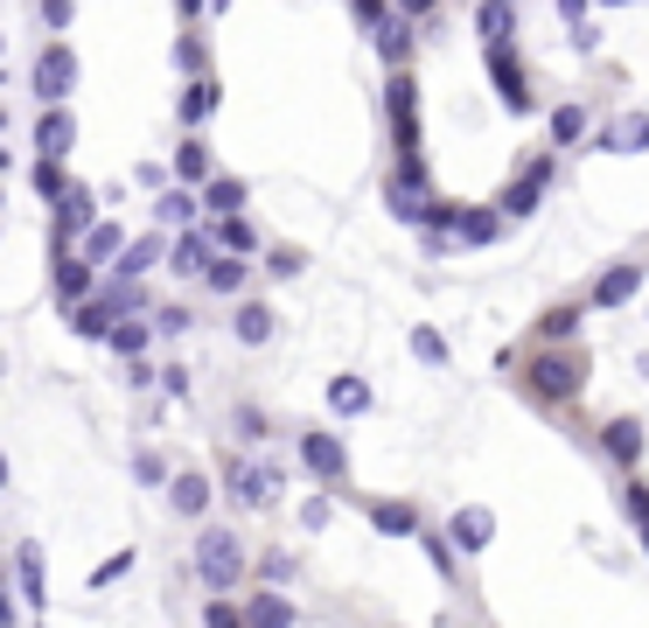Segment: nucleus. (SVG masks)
I'll return each mask as SVG.
<instances>
[{
    "mask_svg": "<svg viewBox=\"0 0 649 628\" xmlns=\"http://www.w3.org/2000/svg\"><path fill=\"white\" fill-rule=\"evenodd\" d=\"M238 433H244V441H265V412L244 406V412H238Z\"/></svg>",
    "mask_w": 649,
    "mask_h": 628,
    "instance_id": "obj_52",
    "label": "nucleus"
},
{
    "mask_svg": "<svg viewBox=\"0 0 649 628\" xmlns=\"http://www.w3.org/2000/svg\"><path fill=\"white\" fill-rule=\"evenodd\" d=\"M70 84H78V56H70L64 43L43 49V64H35V99H43V105H64Z\"/></svg>",
    "mask_w": 649,
    "mask_h": 628,
    "instance_id": "obj_8",
    "label": "nucleus"
},
{
    "mask_svg": "<svg viewBox=\"0 0 649 628\" xmlns=\"http://www.w3.org/2000/svg\"><path fill=\"white\" fill-rule=\"evenodd\" d=\"M350 14H356V28H377L391 14V0H350Z\"/></svg>",
    "mask_w": 649,
    "mask_h": 628,
    "instance_id": "obj_44",
    "label": "nucleus"
},
{
    "mask_svg": "<svg viewBox=\"0 0 649 628\" xmlns=\"http://www.w3.org/2000/svg\"><path fill=\"white\" fill-rule=\"evenodd\" d=\"M587 8H594V0H559V22H580Z\"/></svg>",
    "mask_w": 649,
    "mask_h": 628,
    "instance_id": "obj_56",
    "label": "nucleus"
},
{
    "mask_svg": "<svg viewBox=\"0 0 649 628\" xmlns=\"http://www.w3.org/2000/svg\"><path fill=\"white\" fill-rule=\"evenodd\" d=\"M447 538L462 545V551H489V538H496V517L482 503H468V510H454V524H447Z\"/></svg>",
    "mask_w": 649,
    "mask_h": 628,
    "instance_id": "obj_19",
    "label": "nucleus"
},
{
    "mask_svg": "<svg viewBox=\"0 0 649 628\" xmlns=\"http://www.w3.org/2000/svg\"><path fill=\"white\" fill-rule=\"evenodd\" d=\"M161 391H168V398H189V370L168 364V370H161Z\"/></svg>",
    "mask_w": 649,
    "mask_h": 628,
    "instance_id": "obj_50",
    "label": "nucleus"
},
{
    "mask_svg": "<svg viewBox=\"0 0 649 628\" xmlns=\"http://www.w3.org/2000/svg\"><path fill=\"white\" fill-rule=\"evenodd\" d=\"M175 70H189V78L203 70V43H196V35H182V43H175Z\"/></svg>",
    "mask_w": 649,
    "mask_h": 628,
    "instance_id": "obj_45",
    "label": "nucleus"
},
{
    "mask_svg": "<svg viewBox=\"0 0 649 628\" xmlns=\"http://www.w3.org/2000/svg\"><path fill=\"white\" fill-rule=\"evenodd\" d=\"M70 140H78V119H70L64 105H49V112H43V126H35V155H43V161H64V155H70Z\"/></svg>",
    "mask_w": 649,
    "mask_h": 628,
    "instance_id": "obj_16",
    "label": "nucleus"
},
{
    "mask_svg": "<svg viewBox=\"0 0 649 628\" xmlns=\"http://www.w3.org/2000/svg\"><path fill=\"white\" fill-rule=\"evenodd\" d=\"M203 279H209L217 294H244V259H238V252H209Z\"/></svg>",
    "mask_w": 649,
    "mask_h": 628,
    "instance_id": "obj_29",
    "label": "nucleus"
},
{
    "mask_svg": "<svg viewBox=\"0 0 649 628\" xmlns=\"http://www.w3.org/2000/svg\"><path fill=\"white\" fill-rule=\"evenodd\" d=\"M91 224H99V196L84 182H64V196H56V244H78Z\"/></svg>",
    "mask_w": 649,
    "mask_h": 628,
    "instance_id": "obj_7",
    "label": "nucleus"
},
{
    "mask_svg": "<svg viewBox=\"0 0 649 628\" xmlns=\"http://www.w3.org/2000/svg\"><path fill=\"white\" fill-rule=\"evenodd\" d=\"M244 538L231 524H203V538H196V580L209 586V594H231V586L244 580Z\"/></svg>",
    "mask_w": 649,
    "mask_h": 628,
    "instance_id": "obj_2",
    "label": "nucleus"
},
{
    "mask_svg": "<svg viewBox=\"0 0 649 628\" xmlns=\"http://www.w3.org/2000/svg\"><path fill=\"white\" fill-rule=\"evenodd\" d=\"M636 294H642V265H636V259H615V265L594 279V308H628Z\"/></svg>",
    "mask_w": 649,
    "mask_h": 628,
    "instance_id": "obj_11",
    "label": "nucleus"
},
{
    "mask_svg": "<svg viewBox=\"0 0 649 628\" xmlns=\"http://www.w3.org/2000/svg\"><path fill=\"white\" fill-rule=\"evenodd\" d=\"M155 217H161V231H182V224H196V196H189V189H161Z\"/></svg>",
    "mask_w": 649,
    "mask_h": 628,
    "instance_id": "obj_28",
    "label": "nucleus"
},
{
    "mask_svg": "<svg viewBox=\"0 0 649 628\" xmlns=\"http://www.w3.org/2000/svg\"><path fill=\"white\" fill-rule=\"evenodd\" d=\"M35 196H43V203L64 196V161H43V155H35Z\"/></svg>",
    "mask_w": 649,
    "mask_h": 628,
    "instance_id": "obj_39",
    "label": "nucleus"
},
{
    "mask_svg": "<svg viewBox=\"0 0 649 628\" xmlns=\"http://www.w3.org/2000/svg\"><path fill=\"white\" fill-rule=\"evenodd\" d=\"M280 489V468H265V461H238L231 475H224V496L231 503H265Z\"/></svg>",
    "mask_w": 649,
    "mask_h": 628,
    "instance_id": "obj_12",
    "label": "nucleus"
},
{
    "mask_svg": "<svg viewBox=\"0 0 649 628\" xmlns=\"http://www.w3.org/2000/svg\"><path fill=\"white\" fill-rule=\"evenodd\" d=\"M300 265H308V259H300V252H273V259H265V273H273V279H294V273H300Z\"/></svg>",
    "mask_w": 649,
    "mask_h": 628,
    "instance_id": "obj_47",
    "label": "nucleus"
},
{
    "mask_svg": "<svg viewBox=\"0 0 649 628\" xmlns=\"http://www.w3.org/2000/svg\"><path fill=\"white\" fill-rule=\"evenodd\" d=\"M371 524L385 530V538H419V510H412V503H398V496L371 503Z\"/></svg>",
    "mask_w": 649,
    "mask_h": 628,
    "instance_id": "obj_23",
    "label": "nucleus"
},
{
    "mask_svg": "<svg viewBox=\"0 0 649 628\" xmlns=\"http://www.w3.org/2000/svg\"><path fill=\"white\" fill-rule=\"evenodd\" d=\"M510 22H517V0H482V14H475L482 43H510Z\"/></svg>",
    "mask_w": 649,
    "mask_h": 628,
    "instance_id": "obj_31",
    "label": "nucleus"
},
{
    "mask_svg": "<svg viewBox=\"0 0 649 628\" xmlns=\"http://www.w3.org/2000/svg\"><path fill=\"white\" fill-rule=\"evenodd\" d=\"M119 244H126V238H119V224H91V231L78 238V259H84V265H105L112 252H119Z\"/></svg>",
    "mask_w": 649,
    "mask_h": 628,
    "instance_id": "obj_32",
    "label": "nucleus"
},
{
    "mask_svg": "<svg viewBox=\"0 0 649 628\" xmlns=\"http://www.w3.org/2000/svg\"><path fill=\"white\" fill-rule=\"evenodd\" d=\"M133 482H140V489H161V482H168V461H161V454H140V461H133Z\"/></svg>",
    "mask_w": 649,
    "mask_h": 628,
    "instance_id": "obj_41",
    "label": "nucleus"
},
{
    "mask_svg": "<svg viewBox=\"0 0 649 628\" xmlns=\"http://www.w3.org/2000/svg\"><path fill=\"white\" fill-rule=\"evenodd\" d=\"M126 573H133V545H126V551H112V559H105L84 586H112V580H126Z\"/></svg>",
    "mask_w": 649,
    "mask_h": 628,
    "instance_id": "obj_40",
    "label": "nucleus"
},
{
    "mask_svg": "<svg viewBox=\"0 0 649 628\" xmlns=\"http://www.w3.org/2000/svg\"><path fill=\"white\" fill-rule=\"evenodd\" d=\"M244 196H252V189H244L238 175H209V189H203V203L217 209V217H224V209H244Z\"/></svg>",
    "mask_w": 649,
    "mask_h": 628,
    "instance_id": "obj_34",
    "label": "nucleus"
},
{
    "mask_svg": "<svg viewBox=\"0 0 649 628\" xmlns=\"http://www.w3.org/2000/svg\"><path fill=\"white\" fill-rule=\"evenodd\" d=\"M189 321H196L189 308H161V315H155V329H161V335H189Z\"/></svg>",
    "mask_w": 649,
    "mask_h": 628,
    "instance_id": "obj_46",
    "label": "nucleus"
},
{
    "mask_svg": "<svg viewBox=\"0 0 649 628\" xmlns=\"http://www.w3.org/2000/svg\"><path fill=\"white\" fill-rule=\"evenodd\" d=\"M601 155H649V112H622L601 133Z\"/></svg>",
    "mask_w": 649,
    "mask_h": 628,
    "instance_id": "obj_17",
    "label": "nucleus"
},
{
    "mask_svg": "<svg viewBox=\"0 0 649 628\" xmlns=\"http://www.w3.org/2000/svg\"><path fill=\"white\" fill-rule=\"evenodd\" d=\"M0 621H14V594H8V586H0Z\"/></svg>",
    "mask_w": 649,
    "mask_h": 628,
    "instance_id": "obj_58",
    "label": "nucleus"
},
{
    "mask_svg": "<svg viewBox=\"0 0 649 628\" xmlns=\"http://www.w3.org/2000/svg\"><path fill=\"white\" fill-rule=\"evenodd\" d=\"M78 22V0H43V28H70Z\"/></svg>",
    "mask_w": 649,
    "mask_h": 628,
    "instance_id": "obj_43",
    "label": "nucleus"
},
{
    "mask_svg": "<svg viewBox=\"0 0 649 628\" xmlns=\"http://www.w3.org/2000/svg\"><path fill=\"white\" fill-rule=\"evenodd\" d=\"M14 573H22L29 615H43V607H49V580H43V545H35V538H22V551H14Z\"/></svg>",
    "mask_w": 649,
    "mask_h": 628,
    "instance_id": "obj_15",
    "label": "nucleus"
},
{
    "mask_svg": "<svg viewBox=\"0 0 649 628\" xmlns=\"http://www.w3.org/2000/svg\"><path fill=\"white\" fill-rule=\"evenodd\" d=\"M601 447H607V461L615 468H636L642 461V419L628 412V419H607L601 426Z\"/></svg>",
    "mask_w": 649,
    "mask_h": 628,
    "instance_id": "obj_14",
    "label": "nucleus"
},
{
    "mask_svg": "<svg viewBox=\"0 0 649 628\" xmlns=\"http://www.w3.org/2000/svg\"><path fill=\"white\" fill-rule=\"evenodd\" d=\"M580 140H587V112L559 105V112H551V147H580Z\"/></svg>",
    "mask_w": 649,
    "mask_h": 628,
    "instance_id": "obj_35",
    "label": "nucleus"
},
{
    "mask_svg": "<svg viewBox=\"0 0 649 628\" xmlns=\"http://www.w3.org/2000/svg\"><path fill=\"white\" fill-rule=\"evenodd\" d=\"M300 468H308L315 482H342V475H350V447H342L335 433L308 426V433H300Z\"/></svg>",
    "mask_w": 649,
    "mask_h": 628,
    "instance_id": "obj_6",
    "label": "nucleus"
},
{
    "mask_svg": "<svg viewBox=\"0 0 649 628\" xmlns=\"http://www.w3.org/2000/svg\"><path fill=\"white\" fill-rule=\"evenodd\" d=\"M601 8H628V0H601Z\"/></svg>",
    "mask_w": 649,
    "mask_h": 628,
    "instance_id": "obj_61",
    "label": "nucleus"
},
{
    "mask_svg": "<svg viewBox=\"0 0 649 628\" xmlns=\"http://www.w3.org/2000/svg\"><path fill=\"white\" fill-rule=\"evenodd\" d=\"M133 182H140V189H161V182H168V168H155V161H140V168H133Z\"/></svg>",
    "mask_w": 649,
    "mask_h": 628,
    "instance_id": "obj_54",
    "label": "nucleus"
},
{
    "mask_svg": "<svg viewBox=\"0 0 649 628\" xmlns=\"http://www.w3.org/2000/svg\"><path fill=\"white\" fill-rule=\"evenodd\" d=\"M209 112H217V84H209L203 70H196V78H189V91H182V119H189V126H203Z\"/></svg>",
    "mask_w": 649,
    "mask_h": 628,
    "instance_id": "obj_33",
    "label": "nucleus"
},
{
    "mask_svg": "<svg viewBox=\"0 0 649 628\" xmlns=\"http://www.w3.org/2000/svg\"><path fill=\"white\" fill-rule=\"evenodd\" d=\"M622 510H628V517H649V482H628L622 489Z\"/></svg>",
    "mask_w": 649,
    "mask_h": 628,
    "instance_id": "obj_48",
    "label": "nucleus"
},
{
    "mask_svg": "<svg viewBox=\"0 0 649 628\" xmlns=\"http://www.w3.org/2000/svg\"><path fill=\"white\" fill-rule=\"evenodd\" d=\"M426 189H433V175H426V161H419V147H406L398 155V168H391V189H385V209L391 217H406V224H419L426 217Z\"/></svg>",
    "mask_w": 649,
    "mask_h": 628,
    "instance_id": "obj_3",
    "label": "nucleus"
},
{
    "mask_svg": "<svg viewBox=\"0 0 649 628\" xmlns=\"http://www.w3.org/2000/svg\"><path fill=\"white\" fill-rule=\"evenodd\" d=\"M224 8H231V0H203V14H224Z\"/></svg>",
    "mask_w": 649,
    "mask_h": 628,
    "instance_id": "obj_60",
    "label": "nucleus"
},
{
    "mask_svg": "<svg viewBox=\"0 0 649 628\" xmlns=\"http://www.w3.org/2000/svg\"><path fill=\"white\" fill-rule=\"evenodd\" d=\"M161 231L155 238H133V244H119V252H112V259H119V273H112V279H140L147 273V265H161Z\"/></svg>",
    "mask_w": 649,
    "mask_h": 628,
    "instance_id": "obj_22",
    "label": "nucleus"
},
{
    "mask_svg": "<svg viewBox=\"0 0 649 628\" xmlns=\"http://www.w3.org/2000/svg\"><path fill=\"white\" fill-rule=\"evenodd\" d=\"M238 621H252V628H294V601H280V594H252L238 607Z\"/></svg>",
    "mask_w": 649,
    "mask_h": 628,
    "instance_id": "obj_24",
    "label": "nucleus"
},
{
    "mask_svg": "<svg viewBox=\"0 0 649 628\" xmlns=\"http://www.w3.org/2000/svg\"><path fill=\"white\" fill-rule=\"evenodd\" d=\"M566 35H572V49H580V56H594V49H601V28L587 22V14H580V22H566Z\"/></svg>",
    "mask_w": 649,
    "mask_h": 628,
    "instance_id": "obj_42",
    "label": "nucleus"
},
{
    "mask_svg": "<svg viewBox=\"0 0 649 628\" xmlns=\"http://www.w3.org/2000/svg\"><path fill=\"white\" fill-rule=\"evenodd\" d=\"M209 244H217V252L252 259V252H259V231L244 224V209H224V217H217V231H209Z\"/></svg>",
    "mask_w": 649,
    "mask_h": 628,
    "instance_id": "obj_20",
    "label": "nucleus"
},
{
    "mask_svg": "<svg viewBox=\"0 0 649 628\" xmlns=\"http://www.w3.org/2000/svg\"><path fill=\"white\" fill-rule=\"evenodd\" d=\"M203 621H217V628H231V621H238V607H231V601H209V607H203Z\"/></svg>",
    "mask_w": 649,
    "mask_h": 628,
    "instance_id": "obj_53",
    "label": "nucleus"
},
{
    "mask_svg": "<svg viewBox=\"0 0 649 628\" xmlns=\"http://www.w3.org/2000/svg\"><path fill=\"white\" fill-rule=\"evenodd\" d=\"M300 524H308V530L329 524V496H308V503H300Z\"/></svg>",
    "mask_w": 649,
    "mask_h": 628,
    "instance_id": "obj_49",
    "label": "nucleus"
},
{
    "mask_svg": "<svg viewBox=\"0 0 649 628\" xmlns=\"http://www.w3.org/2000/svg\"><path fill=\"white\" fill-rule=\"evenodd\" d=\"M209 252H217V244H209V231H189V224H182V238H168V244H161L168 273H182V279H203Z\"/></svg>",
    "mask_w": 649,
    "mask_h": 628,
    "instance_id": "obj_10",
    "label": "nucleus"
},
{
    "mask_svg": "<svg viewBox=\"0 0 649 628\" xmlns=\"http://www.w3.org/2000/svg\"><path fill=\"white\" fill-rule=\"evenodd\" d=\"M329 412H371V385H364V377H356V370H342V377H329Z\"/></svg>",
    "mask_w": 649,
    "mask_h": 628,
    "instance_id": "obj_25",
    "label": "nucleus"
},
{
    "mask_svg": "<svg viewBox=\"0 0 649 628\" xmlns=\"http://www.w3.org/2000/svg\"><path fill=\"white\" fill-rule=\"evenodd\" d=\"M0 489H8V461H0Z\"/></svg>",
    "mask_w": 649,
    "mask_h": 628,
    "instance_id": "obj_62",
    "label": "nucleus"
},
{
    "mask_svg": "<svg viewBox=\"0 0 649 628\" xmlns=\"http://www.w3.org/2000/svg\"><path fill=\"white\" fill-rule=\"evenodd\" d=\"M385 112H391V140H398V155H406V147H419V84H412V70H391Z\"/></svg>",
    "mask_w": 649,
    "mask_h": 628,
    "instance_id": "obj_5",
    "label": "nucleus"
},
{
    "mask_svg": "<svg viewBox=\"0 0 649 628\" xmlns=\"http://www.w3.org/2000/svg\"><path fill=\"white\" fill-rule=\"evenodd\" d=\"M259 573L280 586V580H294V566H286V551H265V566H259Z\"/></svg>",
    "mask_w": 649,
    "mask_h": 628,
    "instance_id": "obj_51",
    "label": "nucleus"
},
{
    "mask_svg": "<svg viewBox=\"0 0 649 628\" xmlns=\"http://www.w3.org/2000/svg\"><path fill=\"white\" fill-rule=\"evenodd\" d=\"M489 84H496V99H503V112H538V91H531V78H524V64L510 56V43H489Z\"/></svg>",
    "mask_w": 649,
    "mask_h": 628,
    "instance_id": "obj_4",
    "label": "nucleus"
},
{
    "mask_svg": "<svg viewBox=\"0 0 649 628\" xmlns=\"http://www.w3.org/2000/svg\"><path fill=\"white\" fill-rule=\"evenodd\" d=\"M231 329H238V342H273V308L265 300H238Z\"/></svg>",
    "mask_w": 649,
    "mask_h": 628,
    "instance_id": "obj_26",
    "label": "nucleus"
},
{
    "mask_svg": "<svg viewBox=\"0 0 649 628\" xmlns=\"http://www.w3.org/2000/svg\"><path fill=\"white\" fill-rule=\"evenodd\" d=\"M524 385L538 406H572L587 385V356H580V342H545L538 356H524Z\"/></svg>",
    "mask_w": 649,
    "mask_h": 628,
    "instance_id": "obj_1",
    "label": "nucleus"
},
{
    "mask_svg": "<svg viewBox=\"0 0 649 628\" xmlns=\"http://www.w3.org/2000/svg\"><path fill=\"white\" fill-rule=\"evenodd\" d=\"M433 8H441V0H398V14H406V22H426Z\"/></svg>",
    "mask_w": 649,
    "mask_h": 628,
    "instance_id": "obj_55",
    "label": "nucleus"
},
{
    "mask_svg": "<svg viewBox=\"0 0 649 628\" xmlns=\"http://www.w3.org/2000/svg\"><path fill=\"white\" fill-rule=\"evenodd\" d=\"M84 294H91V265H84V259H56V300H64V308H78Z\"/></svg>",
    "mask_w": 649,
    "mask_h": 628,
    "instance_id": "obj_27",
    "label": "nucleus"
},
{
    "mask_svg": "<svg viewBox=\"0 0 649 628\" xmlns=\"http://www.w3.org/2000/svg\"><path fill=\"white\" fill-rule=\"evenodd\" d=\"M538 335H545V342H580V300H572V308H551V315L538 321Z\"/></svg>",
    "mask_w": 649,
    "mask_h": 628,
    "instance_id": "obj_36",
    "label": "nucleus"
},
{
    "mask_svg": "<svg viewBox=\"0 0 649 628\" xmlns=\"http://www.w3.org/2000/svg\"><path fill=\"white\" fill-rule=\"evenodd\" d=\"M447 238H462L468 252H482V244L503 238V209H454V217H447Z\"/></svg>",
    "mask_w": 649,
    "mask_h": 628,
    "instance_id": "obj_13",
    "label": "nucleus"
},
{
    "mask_svg": "<svg viewBox=\"0 0 649 628\" xmlns=\"http://www.w3.org/2000/svg\"><path fill=\"white\" fill-rule=\"evenodd\" d=\"M545 182H551V155H531L524 175L503 189V203H496V209H503V217H531V209H538V196H545Z\"/></svg>",
    "mask_w": 649,
    "mask_h": 628,
    "instance_id": "obj_9",
    "label": "nucleus"
},
{
    "mask_svg": "<svg viewBox=\"0 0 649 628\" xmlns=\"http://www.w3.org/2000/svg\"><path fill=\"white\" fill-rule=\"evenodd\" d=\"M636 538H642V551H649V517H636Z\"/></svg>",
    "mask_w": 649,
    "mask_h": 628,
    "instance_id": "obj_59",
    "label": "nucleus"
},
{
    "mask_svg": "<svg viewBox=\"0 0 649 628\" xmlns=\"http://www.w3.org/2000/svg\"><path fill=\"white\" fill-rule=\"evenodd\" d=\"M175 14L182 22H203V0H175Z\"/></svg>",
    "mask_w": 649,
    "mask_h": 628,
    "instance_id": "obj_57",
    "label": "nucleus"
},
{
    "mask_svg": "<svg viewBox=\"0 0 649 628\" xmlns=\"http://www.w3.org/2000/svg\"><path fill=\"white\" fill-rule=\"evenodd\" d=\"M147 335H155V329H147L140 315H119V321H112V329H105L112 356H140V350H147Z\"/></svg>",
    "mask_w": 649,
    "mask_h": 628,
    "instance_id": "obj_30",
    "label": "nucleus"
},
{
    "mask_svg": "<svg viewBox=\"0 0 649 628\" xmlns=\"http://www.w3.org/2000/svg\"><path fill=\"white\" fill-rule=\"evenodd\" d=\"M412 356L441 370V364H447V335H441V329H412Z\"/></svg>",
    "mask_w": 649,
    "mask_h": 628,
    "instance_id": "obj_38",
    "label": "nucleus"
},
{
    "mask_svg": "<svg viewBox=\"0 0 649 628\" xmlns=\"http://www.w3.org/2000/svg\"><path fill=\"white\" fill-rule=\"evenodd\" d=\"M168 503H175V517H189V524H196L203 517V510H209V482H203V475L196 468H182V475H168Z\"/></svg>",
    "mask_w": 649,
    "mask_h": 628,
    "instance_id": "obj_18",
    "label": "nucleus"
},
{
    "mask_svg": "<svg viewBox=\"0 0 649 628\" xmlns=\"http://www.w3.org/2000/svg\"><path fill=\"white\" fill-rule=\"evenodd\" d=\"M0 126H8V119H0Z\"/></svg>",
    "mask_w": 649,
    "mask_h": 628,
    "instance_id": "obj_63",
    "label": "nucleus"
},
{
    "mask_svg": "<svg viewBox=\"0 0 649 628\" xmlns=\"http://www.w3.org/2000/svg\"><path fill=\"white\" fill-rule=\"evenodd\" d=\"M371 35H377V56H385L391 70H406V64H412V22H406V14H398V22L385 14V22H377Z\"/></svg>",
    "mask_w": 649,
    "mask_h": 628,
    "instance_id": "obj_21",
    "label": "nucleus"
},
{
    "mask_svg": "<svg viewBox=\"0 0 649 628\" xmlns=\"http://www.w3.org/2000/svg\"><path fill=\"white\" fill-rule=\"evenodd\" d=\"M209 175V147L203 140H182L175 147V182H203Z\"/></svg>",
    "mask_w": 649,
    "mask_h": 628,
    "instance_id": "obj_37",
    "label": "nucleus"
}]
</instances>
